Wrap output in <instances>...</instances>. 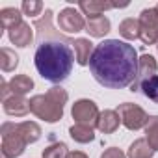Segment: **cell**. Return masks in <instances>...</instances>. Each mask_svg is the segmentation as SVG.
Wrapping results in <instances>:
<instances>
[{"label": "cell", "mask_w": 158, "mask_h": 158, "mask_svg": "<svg viewBox=\"0 0 158 158\" xmlns=\"http://www.w3.org/2000/svg\"><path fill=\"white\" fill-rule=\"evenodd\" d=\"M139 58L136 48L119 39H104L93 50L89 71L93 78L104 88L123 89L134 84L138 76Z\"/></svg>", "instance_id": "6da1fadb"}, {"label": "cell", "mask_w": 158, "mask_h": 158, "mask_svg": "<svg viewBox=\"0 0 158 158\" xmlns=\"http://www.w3.org/2000/svg\"><path fill=\"white\" fill-rule=\"evenodd\" d=\"M69 45L73 43L61 39H48L37 45L34 54V63L37 73L45 80L52 84H61L69 78L74 63V54Z\"/></svg>", "instance_id": "7a4b0ae2"}, {"label": "cell", "mask_w": 158, "mask_h": 158, "mask_svg": "<svg viewBox=\"0 0 158 158\" xmlns=\"http://www.w3.org/2000/svg\"><path fill=\"white\" fill-rule=\"evenodd\" d=\"M69 95L61 86L50 88L43 95H34L30 99V112L47 123H58L63 117V108Z\"/></svg>", "instance_id": "3957f363"}, {"label": "cell", "mask_w": 158, "mask_h": 158, "mask_svg": "<svg viewBox=\"0 0 158 158\" xmlns=\"http://www.w3.org/2000/svg\"><path fill=\"white\" fill-rule=\"evenodd\" d=\"M0 134H2V145H0V152L2 154L10 158H17L24 152L28 143L21 136L17 123H4L2 128H0Z\"/></svg>", "instance_id": "277c9868"}, {"label": "cell", "mask_w": 158, "mask_h": 158, "mask_svg": "<svg viewBox=\"0 0 158 158\" xmlns=\"http://www.w3.org/2000/svg\"><path fill=\"white\" fill-rule=\"evenodd\" d=\"M117 114L121 117V123L128 128V130H139V128H145L147 123H149V117L147 112L138 106V104H132V102H123L119 104L117 108Z\"/></svg>", "instance_id": "5b68a950"}, {"label": "cell", "mask_w": 158, "mask_h": 158, "mask_svg": "<svg viewBox=\"0 0 158 158\" xmlns=\"http://www.w3.org/2000/svg\"><path fill=\"white\" fill-rule=\"evenodd\" d=\"M71 115L73 119L78 123V125H88V127H97L99 123V117H101V112H99V106L89 101V99H80L76 101L71 108Z\"/></svg>", "instance_id": "8992f818"}, {"label": "cell", "mask_w": 158, "mask_h": 158, "mask_svg": "<svg viewBox=\"0 0 158 158\" xmlns=\"http://www.w3.org/2000/svg\"><path fill=\"white\" fill-rule=\"evenodd\" d=\"M58 26L67 32V34H78L86 28V21H84V15L74 10V8H63L58 15Z\"/></svg>", "instance_id": "52a82bcc"}, {"label": "cell", "mask_w": 158, "mask_h": 158, "mask_svg": "<svg viewBox=\"0 0 158 158\" xmlns=\"http://www.w3.org/2000/svg\"><path fill=\"white\" fill-rule=\"evenodd\" d=\"M156 69H158V63H156V60H154L151 54H143V56H139L138 76H136L134 84L130 86V91H139V89H141V84L156 74Z\"/></svg>", "instance_id": "ba28073f"}, {"label": "cell", "mask_w": 158, "mask_h": 158, "mask_svg": "<svg viewBox=\"0 0 158 158\" xmlns=\"http://www.w3.org/2000/svg\"><path fill=\"white\" fill-rule=\"evenodd\" d=\"M8 37H10V41H11L15 47L24 48V47H28V45L34 41V32H32V26L23 21L21 24H17V26H13L11 30H8Z\"/></svg>", "instance_id": "9c48e42d"}, {"label": "cell", "mask_w": 158, "mask_h": 158, "mask_svg": "<svg viewBox=\"0 0 158 158\" xmlns=\"http://www.w3.org/2000/svg\"><path fill=\"white\" fill-rule=\"evenodd\" d=\"M2 104H4V112L11 117H24L30 112V101H26L24 97H19V95H11Z\"/></svg>", "instance_id": "30bf717a"}, {"label": "cell", "mask_w": 158, "mask_h": 158, "mask_svg": "<svg viewBox=\"0 0 158 158\" xmlns=\"http://www.w3.org/2000/svg\"><path fill=\"white\" fill-rule=\"evenodd\" d=\"M112 24H110V19L104 17V15H97V17H89L86 21V32L91 35V37H104L108 32H110Z\"/></svg>", "instance_id": "8fae6325"}, {"label": "cell", "mask_w": 158, "mask_h": 158, "mask_svg": "<svg viewBox=\"0 0 158 158\" xmlns=\"http://www.w3.org/2000/svg\"><path fill=\"white\" fill-rule=\"evenodd\" d=\"M119 123H121V117H119L117 110H104V112H101L97 128L102 134H114L119 128Z\"/></svg>", "instance_id": "7c38bea8"}, {"label": "cell", "mask_w": 158, "mask_h": 158, "mask_svg": "<svg viewBox=\"0 0 158 158\" xmlns=\"http://www.w3.org/2000/svg\"><path fill=\"white\" fill-rule=\"evenodd\" d=\"M73 45H74V56H76L78 65H88L93 56V50H95L93 43L86 37H78L73 41Z\"/></svg>", "instance_id": "4fadbf2b"}, {"label": "cell", "mask_w": 158, "mask_h": 158, "mask_svg": "<svg viewBox=\"0 0 158 158\" xmlns=\"http://www.w3.org/2000/svg\"><path fill=\"white\" fill-rule=\"evenodd\" d=\"M10 89L13 95H19V97H24L26 93H30L34 89V80L28 76V74H17L10 80Z\"/></svg>", "instance_id": "5bb4252c"}, {"label": "cell", "mask_w": 158, "mask_h": 158, "mask_svg": "<svg viewBox=\"0 0 158 158\" xmlns=\"http://www.w3.org/2000/svg\"><path fill=\"white\" fill-rule=\"evenodd\" d=\"M80 11L84 15L89 17H97V15H102L106 10H112V8H117V4H110V2H97V0H89V2H80L78 4Z\"/></svg>", "instance_id": "9a60e30c"}, {"label": "cell", "mask_w": 158, "mask_h": 158, "mask_svg": "<svg viewBox=\"0 0 158 158\" xmlns=\"http://www.w3.org/2000/svg\"><path fill=\"white\" fill-rule=\"evenodd\" d=\"M152 154H154V149L149 145V141L145 138H139L128 147L127 158H152Z\"/></svg>", "instance_id": "2e32d148"}, {"label": "cell", "mask_w": 158, "mask_h": 158, "mask_svg": "<svg viewBox=\"0 0 158 158\" xmlns=\"http://www.w3.org/2000/svg\"><path fill=\"white\" fill-rule=\"evenodd\" d=\"M23 23V15H21V10L17 8H4L0 10V26L4 30H11L13 26L21 24Z\"/></svg>", "instance_id": "e0dca14e"}, {"label": "cell", "mask_w": 158, "mask_h": 158, "mask_svg": "<svg viewBox=\"0 0 158 158\" xmlns=\"http://www.w3.org/2000/svg\"><path fill=\"white\" fill-rule=\"evenodd\" d=\"M17 128L21 132V136L24 138L26 143H35L39 138H41V127L34 121H23V123H17Z\"/></svg>", "instance_id": "ac0fdd59"}, {"label": "cell", "mask_w": 158, "mask_h": 158, "mask_svg": "<svg viewBox=\"0 0 158 158\" xmlns=\"http://www.w3.org/2000/svg\"><path fill=\"white\" fill-rule=\"evenodd\" d=\"M69 134H71V138L74 139V141H78V143H89V141H93L95 139V132H93V128L91 127H88V125H73L71 128H69Z\"/></svg>", "instance_id": "d6986e66"}, {"label": "cell", "mask_w": 158, "mask_h": 158, "mask_svg": "<svg viewBox=\"0 0 158 158\" xmlns=\"http://www.w3.org/2000/svg\"><path fill=\"white\" fill-rule=\"evenodd\" d=\"M119 34H121L127 41L138 39V37H139V21H138V19H132V17L121 21V24H119Z\"/></svg>", "instance_id": "ffe728a7"}, {"label": "cell", "mask_w": 158, "mask_h": 158, "mask_svg": "<svg viewBox=\"0 0 158 158\" xmlns=\"http://www.w3.org/2000/svg\"><path fill=\"white\" fill-rule=\"evenodd\" d=\"M17 65H19V56L15 54V50H11V48H8V47H2V48H0V67H2L4 73L13 71Z\"/></svg>", "instance_id": "44dd1931"}, {"label": "cell", "mask_w": 158, "mask_h": 158, "mask_svg": "<svg viewBox=\"0 0 158 158\" xmlns=\"http://www.w3.org/2000/svg\"><path fill=\"white\" fill-rule=\"evenodd\" d=\"M145 139L154 151H158V115L149 117V123L145 127Z\"/></svg>", "instance_id": "7402d4cb"}, {"label": "cell", "mask_w": 158, "mask_h": 158, "mask_svg": "<svg viewBox=\"0 0 158 158\" xmlns=\"http://www.w3.org/2000/svg\"><path fill=\"white\" fill-rule=\"evenodd\" d=\"M69 149L63 141H54L47 149H43V158H67Z\"/></svg>", "instance_id": "603a6c76"}, {"label": "cell", "mask_w": 158, "mask_h": 158, "mask_svg": "<svg viewBox=\"0 0 158 158\" xmlns=\"http://www.w3.org/2000/svg\"><path fill=\"white\" fill-rule=\"evenodd\" d=\"M149 101L156 102L158 104V74H154L152 78H149V80H145L141 84V89H139Z\"/></svg>", "instance_id": "cb8c5ba5"}, {"label": "cell", "mask_w": 158, "mask_h": 158, "mask_svg": "<svg viewBox=\"0 0 158 158\" xmlns=\"http://www.w3.org/2000/svg\"><path fill=\"white\" fill-rule=\"evenodd\" d=\"M139 24L141 26H152V28H158V11L156 8H147L139 13Z\"/></svg>", "instance_id": "d4e9b609"}, {"label": "cell", "mask_w": 158, "mask_h": 158, "mask_svg": "<svg viewBox=\"0 0 158 158\" xmlns=\"http://www.w3.org/2000/svg\"><path fill=\"white\" fill-rule=\"evenodd\" d=\"M139 39L143 41V45H156L158 43V28L139 24Z\"/></svg>", "instance_id": "484cf974"}, {"label": "cell", "mask_w": 158, "mask_h": 158, "mask_svg": "<svg viewBox=\"0 0 158 158\" xmlns=\"http://www.w3.org/2000/svg\"><path fill=\"white\" fill-rule=\"evenodd\" d=\"M21 10H23L24 15H28V17H35V15L41 13V10H43V2H39V0H24V2L21 4Z\"/></svg>", "instance_id": "4316f807"}, {"label": "cell", "mask_w": 158, "mask_h": 158, "mask_svg": "<svg viewBox=\"0 0 158 158\" xmlns=\"http://www.w3.org/2000/svg\"><path fill=\"white\" fill-rule=\"evenodd\" d=\"M101 158H127V154L121 149H117V147H110V149H106L101 154Z\"/></svg>", "instance_id": "83f0119b"}, {"label": "cell", "mask_w": 158, "mask_h": 158, "mask_svg": "<svg viewBox=\"0 0 158 158\" xmlns=\"http://www.w3.org/2000/svg\"><path fill=\"white\" fill-rule=\"evenodd\" d=\"M11 95H13V93H11V89H10V82H2V86H0V99H2V102L8 101Z\"/></svg>", "instance_id": "f1b7e54d"}, {"label": "cell", "mask_w": 158, "mask_h": 158, "mask_svg": "<svg viewBox=\"0 0 158 158\" xmlns=\"http://www.w3.org/2000/svg\"><path fill=\"white\" fill-rule=\"evenodd\" d=\"M67 158H89V156L86 152H82V151H71L67 154Z\"/></svg>", "instance_id": "f546056e"}, {"label": "cell", "mask_w": 158, "mask_h": 158, "mask_svg": "<svg viewBox=\"0 0 158 158\" xmlns=\"http://www.w3.org/2000/svg\"><path fill=\"white\" fill-rule=\"evenodd\" d=\"M156 11H158V4H156Z\"/></svg>", "instance_id": "4dcf8cb0"}, {"label": "cell", "mask_w": 158, "mask_h": 158, "mask_svg": "<svg viewBox=\"0 0 158 158\" xmlns=\"http://www.w3.org/2000/svg\"><path fill=\"white\" fill-rule=\"evenodd\" d=\"M156 47H158V43H156Z\"/></svg>", "instance_id": "1f68e13d"}]
</instances>
